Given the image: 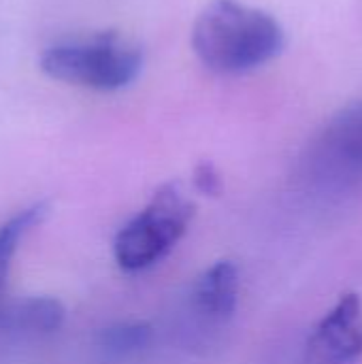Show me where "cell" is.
I'll return each instance as SVG.
<instances>
[{
    "mask_svg": "<svg viewBox=\"0 0 362 364\" xmlns=\"http://www.w3.org/2000/svg\"><path fill=\"white\" fill-rule=\"evenodd\" d=\"M194 309L211 322L228 320L237 309L239 299V271L230 260H220L194 282L192 286Z\"/></svg>",
    "mask_w": 362,
    "mask_h": 364,
    "instance_id": "6",
    "label": "cell"
},
{
    "mask_svg": "<svg viewBox=\"0 0 362 364\" xmlns=\"http://www.w3.org/2000/svg\"><path fill=\"white\" fill-rule=\"evenodd\" d=\"M194 205L177 186H162L149 205L119 228L113 241V256L128 273L143 271L162 260L186 235Z\"/></svg>",
    "mask_w": 362,
    "mask_h": 364,
    "instance_id": "3",
    "label": "cell"
},
{
    "mask_svg": "<svg viewBox=\"0 0 362 364\" xmlns=\"http://www.w3.org/2000/svg\"><path fill=\"white\" fill-rule=\"evenodd\" d=\"M49 213V205L47 203H34L26 209H21L19 213H15L13 218H9L6 222L0 224V309L4 307V288H6V277H9V269L13 264L15 252L19 247V241L32 230L36 228Z\"/></svg>",
    "mask_w": 362,
    "mask_h": 364,
    "instance_id": "8",
    "label": "cell"
},
{
    "mask_svg": "<svg viewBox=\"0 0 362 364\" xmlns=\"http://www.w3.org/2000/svg\"><path fill=\"white\" fill-rule=\"evenodd\" d=\"M141 66V47L115 32L62 41L41 55V70L47 77L96 92H115L130 85Z\"/></svg>",
    "mask_w": 362,
    "mask_h": 364,
    "instance_id": "2",
    "label": "cell"
},
{
    "mask_svg": "<svg viewBox=\"0 0 362 364\" xmlns=\"http://www.w3.org/2000/svg\"><path fill=\"white\" fill-rule=\"evenodd\" d=\"M154 331L147 322H119L107 326L96 337V350L105 360L128 358L151 343Z\"/></svg>",
    "mask_w": 362,
    "mask_h": 364,
    "instance_id": "9",
    "label": "cell"
},
{
    "mask_svg": "<svg viewBox=\"0 0 362 364\" xmlns=\"http://www.w3.org/2000/svg\"><path fill=\"white\" fill-rule=\"evenodd\" d=\"M194 186H196L198 192L209 194V196H215V194H220L222 181H220L218 171H215L209 162H203V164L196 166V171H194Z\"/></svg>",
    "mask_w": 362,
    "mask_h": 364,
    "instance_id": "10",
    "label": "cell"
},
{
    "mask_svg": "<svg viewBox=\"0 0 362 364\" xmlns=\"http://www.w3.org/2000/svg\"><path fill=\"white\" fill-rule=\"evenodd\" d=\"M305 173L320 186H348L362 177V100L346 105L320 128L305 156Z\"/></svg>",
    "mask_w": 362,
    "mask_h": 364,
    "instance_id": "4",
    "label": "cell"
},
{
    "mask_svg": "<svg viewBox=\"0 0 362 364\" xmlns=\"http://www.w3.org/2000/svg\"><path fill=\"white\" fill-rule=\"evenodd\" d=\"M192 47L209 70L241 75L282 51L284 30L267 11L239 0H211L194 21Z\"/></svg>",
    "mask_w": 362,
    "mask_h": 364,
    "instance_id": "1",
    "label": "cell"
},
{
    "mask_svg": "<svg viewBox=\"0 0 362 364\" xmlns=\"http://www.w3.org/2000/svg\"><path fill=\"white\" fill-rule=\"evenodd\" d=\"M309 358L320 364L354 363L362 356V303L344 294L309 337Z\"/></svg>",
    "mask_w": 362,
    "mask_h": 364,
    "instance_id": "5",
    "label": "cell"
},
{
    "mask_svg": "<svg viewBox=\"0 0 362 364\" xmlns=\"http://www.w3.org/2000/svg\"><path fill=\"white\" fill-rule=\"evenodd\" d=\"M64 305L51 296H26L4 303L0 309V333L15 337H43L64 324Z\"/></svg>",
    "mask_w": 362,
    "mask_h": 364,
    "instance_id": "7",
    "label": "cell"
}]
</instances>
